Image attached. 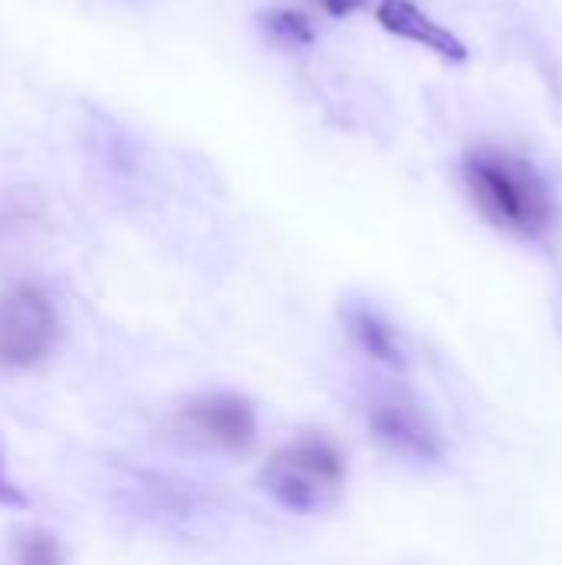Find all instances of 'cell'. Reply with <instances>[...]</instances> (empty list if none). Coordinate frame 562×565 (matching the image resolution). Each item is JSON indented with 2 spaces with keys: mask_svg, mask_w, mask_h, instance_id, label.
<instances>
[{
  "mask_svg": "<svg viewBox=\"0 0 562 565\" xmlns=\"http://www.w3.org/2000/svg\"><path fill=\"white\" fill-rule=\"evenodd\" d=\"M464 185L477 212L517 238H543L553 228L556 202L550 185L523 156L477 146L464 156Z\"/></svg>",
  "mask_w": 562,
  "mask_h": 565,
  "instance_id": "cell-1",
  "label": "cell"
},
{
  "mask_svg": "<svg viewBox=\"0 0 562 565\" xmlns=\"http://www.w3.org/2000/svg\"><path fill=\"white\" fill-rule=\"evenodd\" d=\"M344 477V457L331 440L301 437L268 457L262 467V490L288 513L311 516L338 503Z\"/></svg>",
  "mask_w": 562,
  "mask_h": 565,
  "instance_id": "cell-2",
  "label": "cell"
},
{
  "mask_svg": "<svg viewBox=\"0 0 562 565\" xmlns=\"http://www.w3.org/2000/svg\"><path fill=\"white\" fill-rule=\"evenodd\" d=\"M60 341V318L50 295L20 281L0 295V367L23 371L40 364Z\"/></svg>",
  "mask_w": 562,
  "mask_h": 565,
  "instance_id": "cell-3",
  "label": "cell"
},
{
  "mask_svg": "<svg viewBox=\"0 0 562 565\" xmlns=\"http://www.w3.org/2000/svg\"><path fill=\"white\" fill-rule=\"evenodd\" d=\"M182 434L192 444H202L209 450L222 454H242L255 440V407L238 397V394H205L195 397L182 417H179Z\"/></svg>",
  "mask_w": 562,
  "mask_h": 565,
  "instance_id": "cell-4",
  "label": "cell"
},
{
  "mask_svg": "<svg viewBox=\"0 0 562 565\" xmlns=\"http://www.w3.org/2000/svg\"><path fill=\"white\" fill-rule=\"evenodd\" d=\"M371 434L394 454L417 457V460H437L441 440L431 420L404 397H388L371 407Z\"/></svg>",
  "mask_w": 562,
  "mask_h": 565,
  "instance_id": "cell-5",
  "label": "cell"
},
{
  "mask_svg": "<svg viewBox=\"0 0 562 565\" xmlns=\"http://www.w3.org/2000/svg\"><path fill=\"white\" fill-rule=\"evenodd\" d=\"M378 23L388 33H394L401 40H411V43H421V46H427L431 53H437V56H444L450 63H464L470 56L467 43L454 30H447L444 23L427 17L411 0H381L378 3Z\"/></svg>",
  "mask_w": 562,
  "mask_h": 565,
  "instance_id": "cell-6",
  "label": "cell"
},
{
  "mask_svg": "<svg viewBox=\"0 0 562 565\" xmlns=\"http://www.w3.org/2000/svg\"><path fill=\"white\" fill-rule=\"evenodd\" d=\"M258 30L275 43V46H285V50H305L315 43V23L305 10H295V7H272V10H262L258 13Z\"/></svg>",
  "mask_w": 562,
  "mask_h": 565,
  "instance_id": "cell-7",
  "label": "cell"
},
{
  "mask_svg": "<svg viewBox=\"0 0 562 565\" xmlns=\"http://www.w3.org/2000/svg\"><path fill=\"white\" fill-rule=\"evenodd\" d=\"M348 324H351L354 341H358V344H361L374 361H384V364H404L401 348H397V338H394V331H391V324H388V321H381V318H378V315H371V311H351Z\"/></svg>",
  "mask_w": 562,
  "mask_h": 565,
  "instance_id": "cell-8",
  "label": "cell"
},
{
  "mask_svg": "<svg viewBox=\"0 0 562 565\" xmlns=\"http://www.w3.org/2000/svg\"><path fill=\"white\" fill-rule=\"evenodd\" d=\"M17 565H63L60 543L50 533H23L17 540Z\"/></svg>",
  "mask_w": 562,
  "mask_h": 565,
  "instance_id": "cell-9",
  "label": "cell"
},
{
  "mask_svg": "<svg viewBox=\"0 0 562 565\" xmlns=\"http://www.w3.org/2000/svg\"><path fill=\"white\" fill-rule=\"evenodd\" d=\"M26 500H23V493L7 480V473H3V450H0V507H23Z\"/></svg>",
  "mask_w": 562,
  "mask_h": 565,
  "instance_id": "cell-10",
  "label": "cell"
},
{
  "mask_svg": "<svg viewBox=\"0 0 562 565\" xmlns=\"http://www.w3.org/2000/svg\"><path fill=\"white\" fill-rule=\"evenodd\" d=\"M318 7H321L328 17H348V13H354L358 7H364V0H318Z\"/></svg>",
  "mask_w": 562,
  "mask_h": 565,
  "instance_id": "cell-11",
  "label": "cell"
},
{
  "mask_svg": "<svg viewBox=\"0 0 562 565\" xmlns=\"http://www.w3.org/2000/svg\"><path fill=\"white\" fill-rule=\"evenodd\" d=\"M17 222H20V212H17L13 205L0 202V235H3V232H10V228H13Z\"/></svg>",
  "mask_w": 562,
  "mask_h": 565,
  "instance_id": "cell-12",
  "label": "cell"
}]
</instances>
